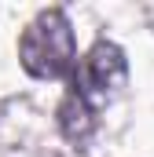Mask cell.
I'll use <instances>...</instances> for the list:
<instances>
[{
	"label": "cell",
	"instance_id": "cell-1",
	"mask_svg": "<svg viewBox=\"0 0 154 157\" xmlns=\"http://www.w3.org/2000/svg\"><path fill=\"white\" fill-rule=\"evenodd\" d=\"M125 80H128V59L117 44L99 40L88 55H81L70 77V91L59 106V128L70 143H84L95 132L99 110L121 91Z\"/></svg>",
	"mask_w": 154,
	"mask_h": 157
},
{
	"label": "cell",
	"instance_id": "cell-2",
	"mask_svg": "<svg viewBox=\"0 0 154 157\" xmlns=\"http://www.w3.org/2000/svg\"><path fill=\"white\" fill-rule=\"evenodd\" d=\"M18 62L37 80L74 77L77 70V37L63 11H40L18 37Z\"/></svg>",
	"mask_w": 154,
	"mask_h": 157
}]
</instances>
